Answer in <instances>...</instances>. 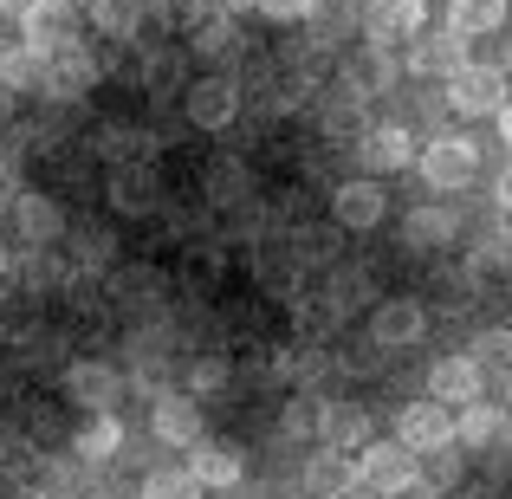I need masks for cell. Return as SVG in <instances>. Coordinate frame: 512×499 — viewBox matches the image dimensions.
<instances>
[{
  "instance_id": "cell-1",
  "label": "cell",
  "mask_w": 512,
  "mask_h": 499,
  "mask_svg": "<svg viewBox=\"0 0 512 499\" xmlns=\"http://www.w3.org/2000/svg\"><path fill=\"white\" fill-rule=\"evenodd\" d=\"M357 474H363L370 493L396 499L402 487H415V448H409V441H363V448H357Z\"/></svg>"
},
{
  "instance_id": "cell-2",
  "label": "cell",
  "mask_w": 512,
  "mask_h": 499,
  "mask_svg": "<svg viewBox=\"0 0 512 499\" xmlns=\"http://www.w3.org/2000/svg\"><path fill=\"white\" fill-rule=\"evenodd\" d=\"M448 104L461 117H493L506 104V65H474L467 59L461 72H448Z\"/></svg>"
},
{
  "instance_id": "cell-3",
  "label": "cell",
  "mask_w": 512,
  "mask_h": 499,
  "mask_svg": "<svg viewBox=\"0 0 512 499\" xmlns=\"http://www.w3.org/2000/svg\"><path fill=\"white\" fill-rule=\"evenodd\" d=\"M480 175V143L474 137H435L422 143V182L428 188H467Z\"/></svg>"
},
{
  "instance_id": "cell-4",
  "label": "cell",
  "mask_w": 512,
  "mask_h": 499,
  "mask_svg": "<svg viewBox=\"0 0 512 499\" xmlns=\"http://www.w3.org/2000/svg\"><path fill=\"white\" fill-rule=\"evenodd\" d=\"M91 85H98V59H91V52L78 46V39H65V46H52V52H46V85H39L46 98L78 104Z\"/></svg>"
},
{
  "instance_id": "cell-5",
  "label": "cell",
  "mask_w": 512,
  "mask_h": 499,
  "mask_svg": "<svg viewBox=\"0 0 512 499\" xmlns=\"http://www.w3.org/2000/svg\"><path fill=\"white\" fill-rule=\"evenodd\" d=\"M188 467H195L201 487L227 493V487H240V474H247V454H240L234 441H221V435H195L188 441Z\"/></svg>"
},
{
  "instance_id": "cell-6",
  "label": "cell",
  "mask_w": 512,
  "mask_h": 499,
  "mask_svg": "<svg viewBox=\"0 0 512 499\" xmlns=\"http://www.w3.org/2000/svg\"><path fill=\"white\" fill-rule=\"evenodd\" d=\"M396 441H409L415 454H441L454 441V415H448V402H409V409L396 415Z\"/></svg>"
},
{
  "instance_id": "cell-7",
  "label": "cell",
  "mask_w": 512,
  "mask_h": 499,
  "mask_svg": "<svg viewBox=\"0 0 512 499\" xmlns=\"http://www.w3.org/2000/svg\"><path fill=\"white\" fill-rule=\"evenodd\" d=\"M480 389H487V370H480V357H435V363H428V396L448 402V409H467V402H480Z\"/></svg>"
},
{
  "instance_id": "cell-8",
  "label": "cell",
  "mask_w": 512,
  "mask_h": 499,
  "mask_svg": "<svg viewBox=\"0 0 512 499\" xmlns=\"http://www.w3.org/2000/svg\"><path fill=\"white\" fill-rule=\"evenodd\" d=\"M383 214H389V195H383V182H376V175H357V182H344L338 195H331V221L350 227V234L383 227Z\"/></svg>"
},
{
  "instance_id": "cell-9",
  "label": "cell",
  "mask_w": 512,
  "mask_h": 499,
  "mask_svg": "<svg viewBox=\"0 0 512 499\" xmlns=\"http://www.w3.org/2000/svg\"><path fill=\"white\" fill-rule=\"evenodd\" d=\"M422 26H428L422 0H370V7H363V33H370L376 46H402V39H415Z\"/></svg>"
},
{
  "instance_id": "cell-10",
  "label": "cell",
  "mask_w": 512,
  "mask_h": 499,
  "mask_svg": "<svg viewBox=\"0 0 512 499\" xmlns=\"http://www.w3.org/2000/svg\"><path fill=\"white\" fill-rule=\"evenodd\" d=\"M409 65H415L422 78H448V72H461V65H467V33H454V26L428 33V26H422V33L409 39Z\"/></svg>"
},
{
  "instance_id": "cell-11",
  "label": "cell",
  "mask_w": 512,
  "mask_h": 499,
  "mask_svg": "<svg viewBox=\"0 0 512 499\" xmlns=\"http://www.w3.org/2000/svg\"><path fill=\"white\" fill-rule=\"evenodd\" d=\"M182 111H188V124H201V130H227L240 117V91L227 85V78H195Z\"/></svg>"
},
{
  "instance_id": "cell-12",
  "label": "cell",
  "mask_w": 512,
  "mask_h": 499,
  "mask_svg": "<svg viewBox=\"0 0 512 499\" xmlns=\"http://www.w3.org/2000/svg\"><path fill=\"white\" fill-rule=\"evenodd\" d=\"M65 396H72L85 415H98V409H117L124 383H117L111 363H72V370H65Z\"/></svg>"
},
{
  "instance_id": "cell-13",
  "label": "cell",
  "mask_w": 512,
  "mask_h": 499,
  "mask_svg": "<svg viewBox=\"0 0 512 499\" xmlns=\"http://www.w3.org/2000/svg\"><path fill=\"white\" fill-rule=\"evenodd\" d=\"M20 33L33 39V46H65V39L78 33V7L72 0H26V13H20Z\"/></svg>"
},
{
  "instance_id": "cell-14",
  "label": "cell",
  "mask_w": 512,
  "mask_h": 499,
  "mask_svg": "<svg viewBox=\"0 0 512 499\" xmlns=\"http://www.w3.org/2000/svg\"><path fill=\"white\" fill-rule=\"evenodd\" d=\"M422 331H428V312L415 299H383V305H376V318H370V337L383 350H409Z\"/></svg>"
},
{
  "instance_id": "cell-15",
  "label": "cell",
  "mask_w": 512,
  "mask_h": 499,
  "mask_svg": "<svg viewBox=\"0 0 512 499\" xmlns=\"http://www.w3.org/2000/svg\"><path fill=\"white\" fill-rule=\"evenodd\" d=\"M305 487L325 493V499H350V487H363V474H357V461H350V448H338V441H331L325 454H312V467H305Z\"/></svg>"
},
{
  "instance_id": "cell-16",
  "label": "cell",
  "mask_w": 512,
  "mask_h": 499,
  "mask_svg": "<svg viewBox=\"0 0 512 499\" xmlns=\"http://www.w3.org/2000/svg\"><path fill=\"white\" fill-rule=\"evenodd\" d=\"M357 156H363V169H370V175H389V169H402L415 156V137L402 124H376V130H363Z\"/></svg>"
},
{
  "instance_id": "cell-17",
  "label": "cell",
  "mask_w": 512,
  "mask_h": 499,
  "mask_svg": "<svg viewBox=\"0 0 512 499\" xmlns=\"http://www.w3.org/2000/svg\"><path fill=\"white\" fill-rule=\"evenodd\" d=\"M13 221H20V234L33 240V247H52V240L65 234V214H59L52 195H20L13 201Z\"/></svg>"
},
{
  "instance_id": "cell-18",
  "label": "cell",
  "mask_w": 512,
  "mask_h": 499,
  "mask_svg": "<svg viewBox=\"0 0 512 499\" xmlns=\"http://www.w3.org/2000/svg\"><path fill=\"white\" fill-rule=\"evenodd\" d=\"M454 214L448 208H435V201H428V208H409L402 214V240H409V247H422V253H435V247H454Z\"/></svg>"
},
{
  "instance_id": "cell-19",
  "label": "cell",
  "mask_w": 512,
  "mask_h": 499,
  "mask_svg": "<svg viewBox=\"0 0 512 499\" xmlns=\"http://www.w3.org/2000/svg\"><path fill=\"white\" fill-rule=\"evenodd\" d=\"M195 435H201V402L195 396H163V402H156V441L188 448Z\"/></svg>"
},
{
  "instance_id": "cell-20",
  "label": "cell",
  "mask_w": 512,
  "mask_h": 499,
  "mask_svg": "<svg viewBox=\"0 0 512 499\" xmlns=\"http://www.w3.org/2000/svg\"><path fill=\"white\" fill-rule=\"evenodd\" d=\"M0 85H13V91H39V85H46V46H33V39L7 46V52H0Z\"/></svg>"
},
{
  "instance_id": "cell-21",
  "label": "cell",
  "mask_w": 512,
  "mask_h": 499,
  "mask_svg": "<svg viewBox=\"0 0 512 499\" xmlns=\"http://www.w3.org/2000/svg\"><path fill=\"white\" fill-rule=\"evenodd\" d=\"M156 195H163V188H156V175L143 169V163H117V175H111V201H117L124 214L156 208Z\"/></svg>"
},
{
  "instance_id": "cell-22",
  "label": "cell",
  "mask_w": 512,
  "mask_h": 499,
  "mask_svg": "<svg viewBox=\"0 0 512 499\" xmlns=\"http://www.w3.org/2000/svg\"><path fill=\"white\" fill-rule=\"evenodd\" d=\"M448 26L467 39H487L506 26V0H448Z\"/></svg>"
},
{
  "instance_id": "cell-23",
  "label": "cell",
  "mask_w": 512,
  "mask_h": 499,
  "mask_svg": "<svg viewBox=\"0 0 512 499\" xmlns=\"http://www.w3.org/2000/svg\"><path fill=\"white\" fill-rule=\"evenodd\" d=\"M500 435H506V409H493V402H467L461 422H454V441H461V448H493Z\"/></svg>"
},
{
  "instance_id": "cell-24",
  "label": "cell",
  "mask_w": 512,
  "mask_h": 499,
  "mask_svg": "<svg viewBox=\"0 0 512 499\" xmlns=\"http://www.w3.org/2000/svg\"><path fill=\"white\" fill-rule=\"evenodd\" d=\"M98 156H111V163H150L156 156V137L137 124H104L98 130Z\"/></svg>"
},
{
  "instance_id": "cell-25",
  "label": "cell",
  "mask_w": 512,
  "mask_h": 499,
  "mask_svg": "<svg viewBox=\"0 0 512 499\" xmlns=\"http://www.w3.org/2000/svg\"><path fill=\"white\" fill-rule=\"evenodd\" d=\"M389 78H396V65H389V46H376V39H370V52H363V59L344 65V85L357 91V98H376Z\"/></svg>"
},
{
  "instance_id": "cell-26",
  "label": "cell",
  "mask_w": 512,
  "mask_h": 499,
  "mask_svg": "<svg viewBox=\"0 0 512 499\" xmlns=\"http://www.w3.org/2000/svg\"><path fill=\"white\" fill-rule=\"evenodd\" d=\"M188 46L201 52V59H227V52H234V13H201L195 26H188Z\"/></svg>"
},
{
  "instance_id": "cell-27",
  "label": "cell",
  "mask_w": 512,
  "mask_h": 499,
  "mask_svg": "<svg viewBox=\"0 0 512 499\" xmlns=\"http://www.w3.org/2000/svg\"><path fill=\"white\" fill-rule=\"evenodd\" d=\"M117 448H124V428H117L111 409H98L85 428H78V454H85V461H111Z\"/></svg>"
},
{
  "instance_id": "cell-28",
  "label": "cell",
  "mask_w": 512,
  "mask_h": 499,
  "mask_svg": "<svg viewBox=\"0 0 512 499\" xmlns=\"http://www.w3.org/2000/svg\"><path fill=\"white\" fill-rule=\"evenodd\" d=\"M208 487L195 480V467H163V474L143 480V499H201Z\"/></svg>"
},
{
  "instance_id": "cell-29",
  "label": "cell",
  "mask_w": 512,
  "mask_h": 499,
  "mask_svg": "<svg viewBox=\"0 0 512 499\" xmlns=\"http://www.w3.org/2000/svg\"><path fill=\"white\" fill-rule=\"evenodd\" d=\"M91 20H98L111 39H130L143 26V7H137V0H91Z\"/></svg>"
},
{
  "instance_id": "cell-30",
  "label": "cell",
  "mask_w": 512,
  "mask_h": 499,
  "mask_svg": "<svg viewBox=\"0 0 512 499\" xmlns=\"http://www.w3.org/2000/svg\"><path fill=\"white\" fill-rule=\"evenodd\" d=\"M325 435L338 441V448H363V441H370V415H363V409H331Z\"/></svg>"
},
{
  "instance_id": "cell-31",
  "label": "cell",
  "mask_w": 512,
  "mask_h": 499,
  "mask_svg": "<svg viewBox=\"0 0 512 499\" xmlns=\"http://www.w3.org/2000/svg\"><path fill=\"white\" fill-rule=\"evenodd\" d=\"M474 357H480V370L512 376V331H480L474 337Z\"/></svg>"
},
{
  "instance_id": "cell-32",
  "label": "cell",
  "mask_w": 512,
  "mask_h": 499,
  "mask_svg": "<svg viewBox=\"0 0 512 499\" xmlns=\"http://www.w3.org/2000/svg\"><path fill=\"white\" fill-rule=\"evenodd\" d=\"M325 402H318V396H299V402H286V422H279V428H286V435H318V428H325Z\"/></svg>"
},
{
  "instance_id": "cell-33",
  "label": "cell",
  "mask_w": 512,
  "mask_h": 499,
  "mask_svg": "<svg viewBox=\"0 0 512 499\" xmlns=\"http://www.w3.org/2000/svg\"><path fill=\"white\" fill-rule=\"evenodd\" d=\"M227 383V357H201V363H188V389L195 396H208V389H221Z\"/></svg>"
},
{
  "instance_id": "cell-34",
  "label": "cell",
  "mask_w": 512,
  "mask_h": 499,
  "mask_svg": "<svg viewBox=\"0 0 512 499\" xmlns=\"http://www.w3.org/2000/svg\"><path fill=\"white\" fill-rule=\"evenodd\" d=\"M260 13L279 26H299V20H312V0H260Z\"/></svg>"
},
{
  "instance_id": "cell-35",
  "label": "cell",
  "mask_w": 512,
  "mask_h": 499,
  "mask_svg": "<svg viewBox=\"0 0 512 499\" xmlns=\"http://www.w3.org/2000/svg\"><path fill=\"white\" fill-rule=\"evenodd\" d=\"M299 247H305V260H312V266H325L331 253H338V234H331V227H318V234H299Z\"/></svg>"
},
{
  "instance_id": "cell-36",
  "label": "cell",
  "mask_w": 512,
  "mask_h": 499,
  "mask_svg": "<svg viewBox=\"0 0 512 499\" xmlns=\"http://www.w3.org/2000/svg\"><path fill=\"white\" fill-rule=\"evenodd\" d=\"M208 188H214V201H234V195H240V163H221Z\"/></svg>"
},
{
  "instance_id": "cell-37",
  "label": "cell",
  "mask_w": 512,
  "mask_h": 499,
  "mask_svg": "<svg viewBox=\"0 0 512 499\" xmlns=\"http://www.w3.org/2000/svg\"><path fill=\"white\" fill-rule=\"evenodd\" d=\"M13 201H20V175L0 163V208H13Z\"/></svg>"
},
{
  "instance_id": "cell-38",
  "label": "cell",
  "mask_w": 512,
  "mask_h": 499,
  "mask_svg": "<svg viewBox=\"0 0 512 499\" xmlns=\"http://www.w3.org/2000/svg\"><path fill=\"white\" fill-rule=\"evenodd\" d=\"M175 72H182V59H175V52H169V59H156V65H150V78H156V85H175Z\"/></svg>"
},
{
  "instance_id": "cell-39",
  "label": "cell",
  "mask_w": 512,
  "mask_h": 499,
  "mask_svg": "<svg viewBox=\"0 0 512 499\" xmlns=\"http://www.w3.org/2000/svg\"><path fill=\"white\" fill-rule=\"evenodd\" d=\"M493 201H500V208H506V214H512V163H506V169H500V182H493Z\"/></svg>"
},
{
  "instance_id": "cell-40",
  "label": "cell",
  "mask_w": 512,
  "mask_h": 499,
  "mask_svg": "<svg viewBox=\"0 0 512 499\" xmlns=\"http://www.w3.org/2000/svg\"><path fill=\"white\" fill-rule=\"evenodd\" d=\"M214 13H247V7H260V0H208Z\"/></svg>"
},
{
  "instance_id": "cell-41",
  "label": "cell",
  "mask_w": 512,
  "mask_h": 499,
  "mask_svg": "<svg viewBox=\"0 0 512 499\" xmlns=\"http://www.w3.org/2000/svg\"><path fill=\"white\" fill-rule=\"evenodd\" d=\"M493 124H500V137H506V143H512V98H506V104H500V111H493Z\"/></svg>"
},
{
  "instance_id": "cell-42",
  "label": "cell",
  "mask_w": 512,
  "mask_h": 499,
  "mask_svg": "<svg viewBox=\"0 0 512 499\" xmlns=\"http://www.w3.org/2000/svg\"><path fill=\"white\" fill-rule=\"evenodd\" d=\"M396 499H441V493H435V487H402Z\"/></svg>"
},
{
  "instance_id": "cell-43",
  "label": "cell",
  "mask_w": 512,
  "mask_h": 499,
  "mask_svg": "<svg viewBox=\"0 0 512 499\" xmlns=\"http://www.w3.org/2000/svg\"><path fill=\"white\" fill-rule=\"evenodd\" d=\"M13 117V85H0V124Z\"/></svg>"
},
{
  "instance_id": "cell-44",
  "label": "cell",
  "mask_w": 512,
  "mask_h": 499,
  "mask_svg": "<svg viewBox=\"0 0 512 499\" xmlns=\"http://www.w3.org/2000/svg\"><path fill=\"white\" fill-rule=\"evenodd\" d=\"M500 253H506V260H512V227H506V234H500Z\"/></svg>"
},
{
  "instance_id": "cell-45",
  "label": "cell",
  "mask_w": 512,
  "mask_h": 499,
  "mask_svg": "<svg viewBox=\"0 0 512 499\" xmlns=\"http://www.w3.org/2000/svg\"><path fill=\"white\" fill-rule=\"evenodd\" d=\"M7 266H13V260H7V247H0V279H7Z\"/></svg>"
},
{
  "instance_id": "cell-46",
  "label": "cell",
  "mask_w": 512,
  "mask_h": 499,
  "mask_svg": "<svg viewBox=\"0 0 512 499\" xmlns=\"http://www.w3.org/2000/svg\"><path fill=\"white\" fill-rule=\"evenodd\" d=\"M506 409H512V376H506Z\"/></svg>"
},
{
  "instance_id": "cell-47",
  "label": "cell",
  "mask_w": 512,
  "mask_h": 499,
  "mask_svg": "<svg viewBox=\"0 0 512 499\" xmlns=\"http://www.w3.org/2000/svg\"><path fill=\"white\" fill-rule=\"evenodd\" d=\"M506 72H512V46H506Z\"/></svg>"
}]
</instances>
